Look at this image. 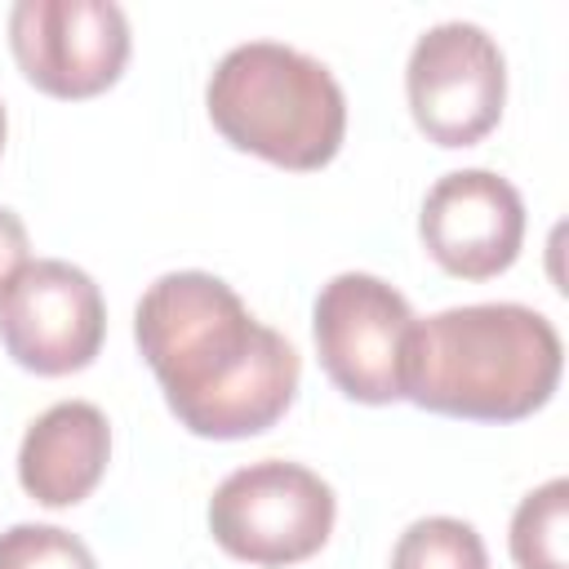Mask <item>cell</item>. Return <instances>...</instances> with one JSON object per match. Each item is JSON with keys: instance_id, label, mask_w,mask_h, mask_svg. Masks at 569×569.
I'll return each mask as SVG.
<instances>
[{"instance_id": "8fae6325", "label": "cell", "mask_w": 569, "mask_h": 569, "mask_svg": "<svg viewBox=\"0 0 569 569\" xmlns=\"http://www.w3.org/2000/svg\"><path fill=\"white\" fill-rule=\"evenodd\" d=\"M565 529H569V480L556 476L529 498H520L511 516V560L520 569H569Z\"/></svg>"}, {"instance_id": "7a4b0ae2", "label": "cell", "mask_w": 569, "mask_h": 569, "mask_svg": "<svg viewBox=\"0 0 569 569\" xmlns=\"http://www.w3.org/2000/svg\"><path fill=\"white\" fill-rule=\"evenodd\" d=\"M556 325L520 302H471L413 320L405 396L418 409L471 422H516L542 409L560 382Z\"/></svg>"}, {"instance_id": "9c48e42d", "label": "cell", "mask_w": 569, "mask_h": 569, "mask_svg": "<svg viewBox=\"0 0 569 569\" xmlns=\"http://www.w3.org/2000/svg\"><path fill=\"white\" fill-rule=\"evenodd\" d=\"M427 253L458 280L507 271L525 240V200L493 169H453L436 178L418 218Z\"/></svg>"}, {"instance_id": "6da1fadb", "label": "cell", "mask_w": 569, "mask_h": 569, "mask_svg": "<svg viewBox=\"0 0 569 569\" xmlns=\"http://www.w3.org/2000/svg\"><path fill=\"white\" fill-rule=\"evenodd\" d=\"M133 338L191 436H258L298 396L302 365L289 338L258 325L240 293L209 271L160 276L133 311Z\"/></svg>"}, {"instance_id": "ba28073f", "label": "cell", "mask_w": 569, "mask_h": 569, "mask_svg": "<svg viewBox=\"0 0 569 569\" xmlns=\"http://www.w3.org/2000/svg\"><path fill=\"white\" fill-rule=\"evenodd\" d=\"M102 333L107 307L93 276L62 258L27 262L0 293V342L40 378H62L93 365Z\"/></svg>"}, {"instance_id": "277c9868", "label": "cell", "mask_w": 569, "mask_h": 569, "mask_svg": "<svg viewBox=\"0 0 569 569\" xmlns=\"http://www.w3.org/2000/svg\"><path fill=\"white\" fill-rule=\"evenodd\" d=\"M333 489L298 462H249L231 471L209 498L213 542L249 565H298L316 556L333 533Z\"/></svg>"}, {"instance_id": "52a82bcc", "label": "cell", "mask_w": 569, "mask_h": 569, "mask_svg": "<svg viewBox=\"0 0 569 569\" xmlns=\"http://www.w3.org/2000/svg\"><path fill=\"white\" fill-rule=\"evenodd\" d=\"M9 44L22 76L49 98H93L129 62V22L111 0H18Z\"/></svg>"}, {"instance_id": "4fadbf2b", "label": "cell", "mask_w": 569, "mask_h": 569, "mask_svg": "<svg viewBox=\"0 0 569 569\" xmlns=\"http://www.w3.org/2000/svg\"><path fill=\"white\" fill-rule=\"evenodd\" d=\"M0 569H98L93 551L58 525H13L0 533Z\"/></svg>"}, {"instance_id": "8992f818", "label": "cell", "mask_w": 569, "mask_h": 569, "mask_svg": "<svg viewBox=\"0 0 569 569\" xmlns=\"http://www.w3.org/2000/svg\"><path fill=\"white\" fill-rule=\"evenodd\" d=\"M413 124L440 147L480 142L507 102V62L498 40L476 22L427 27L405 67Z\"/></svg>"}, {"instance_id": "30bf717a", "label": "cell", "mask_w": 569, "mask_h": 569, "mask_svg": "<svg viewBox=\"0 0 569 569\" xmlns=\"http://www.w3.org/2000/svg\"><path fill=\"white\" fill-rule=\"evenodd\" d=\"M107 458V413L89 400H62L27 427L18 449V480L40 507H76L98 489Z\"/></svg>"}, {"instance_id": "9a60e30c", "label": "cell", "mask_w": 569, "mask_h": 569, "mask_svg": "<svg viewBox=\"0 0 569 569\" xmlns=\"http://www.w3.org/2000/svg\"><path fill=\"white\" fill-rule=\"evenodd\" d=\"M0 147H4V107H0Z\"/></svg>"}, {"instance_id": "5bb4252c", "label": "cell", "mask_w": 569, "mask_h": 569, "mask_svg": "<svg viewBox=\"0 0 569 569\" xmlns=\"http://www.w3.org/2000/svg\"><path fill=\"white\" fill-rule=\"evenodd\" d=\"M27 227H22V218L13 213V209H4L0 204V293L9 289V280L27 267Z\"/></svg>"}, {"instance_id": "5b68a950", "label": "cell", "mask_w": 569, "mask_h": 569, "mask_svg": "<svg viewBox=\"0 0 569 569\" xmlns=\"http://www.w3.org/2000/svg\"><path fill=\"white\" fill-rule=\"evenodd\" d=\"M316 351L329 382L360 405L405 400V347L413 333V311L405 293L369 271L333 276L311 316Z\"/></svg>"}, {"instance_id": "7c38bea8", "label": "cell", "mask_w": 569, "mask_h": 569, "mask_svg": "<svg viewBox=\"0 0 569 569\" xmlns=\"http://www.w3.org/2000/svg\"><path fill=\"white\" fill-rule=\"evenodd\" d=\"M391 569H489V551L467 520L427 516L400 533Z\"/></svg>"}, {"instance_id": "3957f363", "label": "cell", "mask_w": 569, "mask_h": 569, "mask_svg": "<svg viewBox=\"0 0 569 569\" xmlns=\"http://www.w3.org/2000/svg\"><path fill=\"white\" fill-rule=\"evenodd\" d=\"M204 107L213 129L280 169H320L347 133V98L333 71L280 40H249L222 53Z\"/></svg>"}]
</instances>
